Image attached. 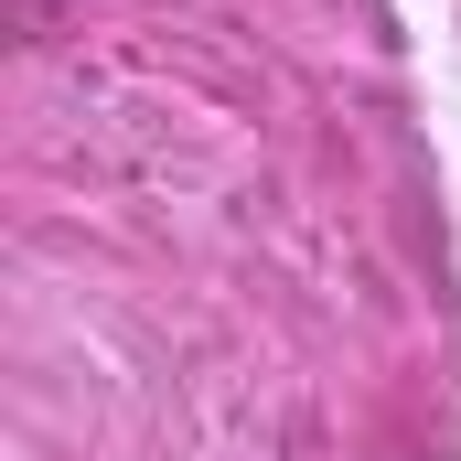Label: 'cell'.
I'll use <instances>...</instances> for the list:
<instances>
[]
</instances>
